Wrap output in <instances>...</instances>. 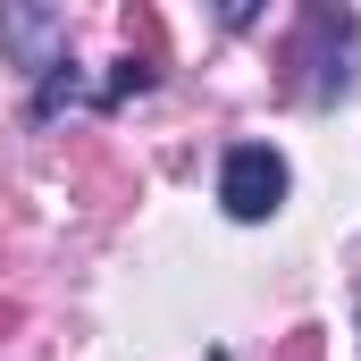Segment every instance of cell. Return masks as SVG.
<instances>
[{"label":"cell","instance_id":"1","mask_svg":"<svg viewBox=\"0 0 361 361\" xmlns=\"http://www.w3.org/2000/svg\"><path fill=\"white\" fill-rule=\"evenodd\" d=\"M286 152L277 143H235L227 160H219V202H227V219H244V227H261L286 210Z\"/></svg>","mask_w":361,"mask_h":361},{"label":"cell","instance_id":"2","mask_svg":"<svg viewBox=\"0 0 361 361\" xmlns=\"http://www.w3.org/2000/svg\"><path fill=\"white\" fill-rule=\"evenodd\" d=\"M294 68H302V101H336L353 85V8H311L294 34Z\"/></svg>","mask_w":361,"mask_h":361},{"label":"cell","instance_id":"3","mask_svg":"<svg viewBox=\"0 0 361 361\" xmlns=\"http://www.w3.org/2000/svg\"><path fill=\"white\" fill-rule=\"evenodd\" d=\"M0 51H17L25 76H51L68 59V17L59 8H0Z\"/></svg>","mask_w":361,"mask_h":361},{"label":"cell","instance_id":"4","mask_svg":"<svg viewBox=\"0 0 361 361\" xmlns=\"http://www.w3.org/2000/svg\"><path fill=\"white\" fill-rule=\"evenodd\" d=\"M152 76H160V68H152V59H126V68H118V76H109V85L92 92V109H118V101H126V92H152Z\"/></svg>","mask_w":361,"mask_h":361}]
</instances>
